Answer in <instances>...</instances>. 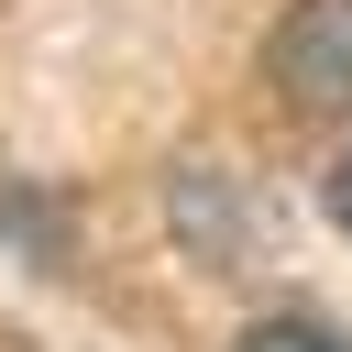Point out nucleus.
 <instances>
[{
	"label": "nucleus",
	"instance_id": "obj_1",
	"mask_svg": "<svg viewBox=\"0 0 352 352\" xmlns=\"http://www.w3.org/2000/svg\"><path fill=\"white\" fill-rule=\"evenodd\" d=\"M264 88L297 121H352V0H286L264 33Z\"/></svg>",
	"mask_w": 352,
	"mask_h": 352
},
{
	"label": "nucleus",
	"instance_id": "obj_2",
	"mask_svg": "<svg viewBox=\"0 0 352 352\" xmlns=\"http://www.w3.org/2000/svg\"><path fill=\"white\" fill-rule=\"evenodd\" d=\"M231 352H352L330 319H308V308H264V319H242L231 330Z\"/></svg>",
	"mask_w": 352,
	"mask_h": 352
},
{
	"label": "nucleus",
	"instance_id": "obj_3",
	"mask_svg": "<svg viewBox=\"0 0 352 352\" xmlns=\"http://www.w3.org/2000/svg\"><path fill=\"white\" fill-rule=\"evenodd\" d=\"M319 198H330V231H341V242H352V143H341V154H330V176H319Z\"/></svg>",
	"mask_w": 352,
	"mask_h": 352
}]
</instances>
